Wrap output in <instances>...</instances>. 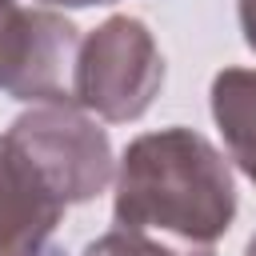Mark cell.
Listing matches in <instances>:
<instances>
[{
    "label": "cell",
    "instance_id": "obj_1",
    "mask_svg": "<svg viewBox=\"0 0 256 256\" xmlns=\"http://www.w3.org/2000/svg\"><path fill=\"white\" fill-rule=\"evenodd\" d=\"M116 228L212 248L236 220V184L216 144L192 128L136 136L116 172Z\"/></svg>",
    "mask_w": 256,
    "mask_h": 256
},
{
    "label": "cell",
    "instance_id": "obj_2",
    "mask_svg": "<svg viewBox=\"0 0 256 256\" xmlns=\"http://www.w3.org/2000/svg\"><path fill=\"white\" fill-rule=\"evenodd\" d=\"M0 140L64 208L100 196L112 180L108 132L76 104H36L20 112Z\"/></svg>",
    "mask_w": 256,
    "mask_h": 256
},
{
    "label": "cell",
    "instance_id": "obj_3",
    "mask_svg": "<svg viewBox=\"0 0 256 256\" xmlns=\"http://www.w3.org/2000/svg\"><path fill=\"white\" fill-rule=\"evenodd\" d=\"M160 84H164V56L144 20L108 16L80 40L72 76L76 108H88L112 124H128L152 108Z\"/></svg>",
    "mask_w": 256,
    "mask_h": 256
},
{
    "label": "cell",
    "instance_id": "obj_4",
    "mask_svg": "<svg viewBox=\"0 0 256 256\" xmlns=\"http://www.w3.org/2000/svg\"><path fill=\"white\" fill-rule=\"evenodd\" d=\"M80 32L52 8H16L0 24V92L36 104H76Z\"/></svg>",
    "mask_w": 256,
    "mask_h": 256
},
{
    "label": "cell",
    "instance_id": "obj_5",
    "mask_svg": "<svg viewBox=\"0 0 256 256\" xmlns=\"http://www.w3.org/2000/svg\"><path fill=\"white\" fill-rule=\"evenodd\" d=\"M60 216L64 204L52 200L0 140V256H56L52 236Z\"/></svg>",
    "mask_w": 256,
    "mask_h": 256
},
{
    "label": "cell",
    "instance_id": "obj_6",
    "mask_svg": "<svg viewBox=\"0 0 256 256\" xmlns=\"http://www.w3.org/2000/svg\"><path fill=\"white\" fill-rule=\"evenodd\" d=\"M212 120L236 168L256 184V68H224L212 80Z\"/></svg>",
    "mask_w": 256,
    "mask_h": 256
},
{
    "label": "cell",
    "instance_id": "obj_7",
    "mask_svg": "<svg viewBox=\"0 0 256 256\" xmlns=\"http://www.w3.org/2000/svg\"><path fill=\"white\" fill-rule=\"evenodd\" d=\"M84 256H216L212 248H192V244H172L148 232H132V228H112L100 240H92L84 248Z\"/></svg>",
    "mask_w": 256,
    "mask_h": 256
},
{
    "label": "cell",
    "instance_id": "obj_8",
    "mask_svg": "<svg viewBox=\"0 0 256 256\" xmlns=\"http://www.w3.org/2000/svg\"><path fill=\"white\" fill-rule=\"evenodd\" d=\"M236 16H240V32H244V44L256 52V0H236Z\"/></svg>",
    "mask_w": 256,
    "mask_h": 256
},
{
    "label": "cell",
    "instance_id": "obj_9",
    "mask_svg": "<svg viewBox=\"0 0 256 256\" xmlns=\"http://www.w3.org/2000/svg\"><path fill=\"white\" fill-rule=\"evenodd\" d=\"M44 4H56V8H92V4H112V0H44Z\"/></svg>",
    "mask_w": 256,
    "mask_h": 256
},
{
    "label": "cell",
    "instance_id": "obj_10",
    "mask_svg": "<svg viewBox=\"0 0 256 256\" xmlns=\"http://www.w3.org/2000/svg\"><path fill=\"white\" fill-rule=\"evenodd\" d=\"M16 8H20V0H0V24H4V20H8Z\"/></svg>",
    "mask_w": 256,
    "mask_h": 256
},
{
    "label": "cell",
    "instance_id": "obj_11",
    "mask_svg": "<svg viewBox=\"0 0 256 256\" xmlns=\"http://www.w3.org/2000/svg\"><path fill=\"white\" fill-rule=\"evenodd\" d=\"M244 256H256V232H252V240H248V248H244Z\"/></svg>",
    "mask_w": 256,
    "mask_h": 256
}]
</instances>
